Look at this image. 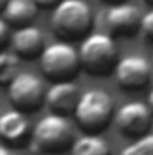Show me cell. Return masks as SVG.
<instances>
[{"instance_id": "6da1fadb", "label": "cell", "mask_w": 153, "mask_h": 155, "mask_svg": "<svg viewBox=\"0 0 153 155\" xmlns=\"http://www.w3.org/2000/svg\"><path fill=\"white\" fill-rule=\"evenodd\" d=\"M94 27V11L86 0H61L52 9L50 29L63 41L86 38Z\"/></svg>"}, {"instance_id": "7a4b0ae2", "label": "cell", "mask_w": 153, "mask_h": 155, "mask_svg": "<svg viewBox=\"0 0 153 155\" xmlns=\"http://www.w3.org/2000/svg\"><path fill=\"white\" fill-rule=\"evenodd\" d=\"M77 52L81 69L96 78H105L114 72L117 61L121 60L115 38L105 33H90L86 38L81 40Z\"/></svg>"}, {"instance_id": "3957f363", "label": "cell", "mask_w": 153, "mask_h": 155, "mask_svg": "<svg viewBox=\"0 0 153 155\" xmlns=\"http://www.w3.org/2000/svg\"><path fill=\"white\" fill-rule=\"evenodd\" d=\"M114 99L103 88H90L81 94L74 110L77 126L90 135H99L114 119Z\"/></svg>"}, {"instance_id": "277c9868", "label": "cell", "mask_w": 153, "mask_h": 155, "mask_svg": "<svg viewBox=\"0 0 153 155\" xmlns=\"http://www.w3.org/2000/svg\"><path fill=\"white\" fill-rule=\"evenodd\" d=\"M31 143L38 153H63L74 143L72 124L65 116L47 114L33 128Z\"/></svg>"}, {"instance_id": "5b68a950", "label": "cell", "mask_w": 153, "mask_h": 155, "mask_svg": "<svg viewBox=\"0 0 153 155\" xmlns=\"http://www.w3.org/2000/svg\"><path fill=\"white\" fill-rule=\"evenodd\" d=\"M40 69L43 76H47L52 83L56 81H72V78L81 71L79 52L70 41L58 40L50 45H45L40 54Z\"/></svg>"}, {"instance_id": "8992f818", "label": "cell", "mask_w": 153, "mask_h": 155, "mask_svg": "<svg viewBox=\"0 0 153 155\" xmlns=\"http://www.w3.org/2000/svg\"><path fill=\"white\" fill-rule=\"evenodd\" d=\"M7 88H9L7 92L9 103L13 105V108L24 114L38 112L45 105L47 88L43 87V81L33 72H18Z\"/></svg>"}, {"instance_id": "52a82bcc", "label": "cell", "mask_w": 153, "mask_h": 155, "mask_svg": "<svg viewBox=\"0 0 153 155\" xmlns=\"http://www.w3.org/2000/svg\"><path fill=\"white\" fill-rule=\"evenodd\" d=\"M114 123L124 137L133 141L150 134L153 124V114L150 112L146 103L128 101L115 112Z\"/></svg>"}, {"instance_id": "ba28073f", "label": "cell", "mask_w": 153, "mask_h": 155, "mask_svg": "<svg viewBox=\"0 0 153 155\" xmlns=\"http://www.w3.org/2000/svg\"><path fill=\"white\" fill-rule=\"evenodd\" d=\"M117 85L126 92H137L148 87L151 81V63L139 54L124 56L117 61L114 71Z\"/></svg>"}, {"instance_id": "9c48e42d", "label": "cell", "mask_w": 153, "mask_h": 155, "mask_svg": "<svg viewBox=\"0 0 153 155\" xmlns=\"http://www.w3.org/2000/svg\"><path fill=\"white\" fill-rule=\"evenodd\" d=\"M141 11L139 7L122 2V4H115L112 7H108L106 15H105V24L106 29L110 33V36L114 38H132L137 33H141Z\"/></svg>"}, {"instance_id": "30bf717a", "label": "cell", "mask_w": 153, "mask_h": 155, "mask_svg": "<svg viewBox=\"0 0 153 155\" xmlns=\"http://www.w3.org/2000/svg\"><path fill=\"white\" fill-rule=\"evenodd\" d=\"M79 97L81 92L74 81H56L45 92V105L49 107L50 114L69 117L74 114Z\"/></svg>"}, {"instance_id": "8fae6325", "label": "cell", "mask_w": 153, "mask_h": 155, "mask_svg": "<svg viewBox=\"0 0 153 155\" xmlns=\"http://www.w3.org/2000/svg\"><path fill=\"white\" fill-rule=\"evenodd\" d=\"M11 49L13 54L18 60H34L40 58V54L45 49V38L41 29L36 25H25V27H18L15 29V33L11 35Z\"/></svg>"}, {"instance_id": "7c38bea8", "label": "cell", "mask_w": 153, "mask_h": 155, "mask_svg": "<svg viewBox=\"0 0 153 155\" xmlns=\"http://www.w3.org/2000/svg\"><path fill=\"white\" fill-rule=\"evenodd\" d=\"M31 137V126L24 112L11 108L0 114V143L13 148L22 146Z\"/></svg>"}, {"instance_id": "4fadbf2b", "label": "cell", "mask_w": 153, "mask_h": 155, "mask_svg": "<svg viewBox=\"0 0 153 155\" xmlns=\"http://www.w3.org/2000/svg\"><path fill=\"white\" fill-rule=\"evenodd\" d=\"M38 15V5L34 0H9L2 11V18L9 27H25L31 25Z\"/></svg>"}, {"instance_id": "5bb4252c", "label": "cell", "mask_w": 153, "mask_h": 155, "mask_svg": "<svg viewBox=\"0 0 153 155\" xmlns=\"http://www.w3.org/2000/svg\"><path fill=\"white\" fill-rule=\"evenodd\" d=\"M70 155H112V150L101 135L85 134L74 139L70 146Z\"/></svg>"}, {"instance_id": "9a60e30c", "label": "cell", "mask_w": 153, "mask_h": 155, "mask_svg": "<svg viewBox=\"0 0 153 155\" xmlns=\"http://www.w3.org/2000/svg\"><path fill=\"white\" fill-rule=\"evenodd\" d=\"M18 74V58L13 52H0V87H9V83Z\"/></svg>"}, {"instance_id": "2e32d148", "label": "cell", "mask_w": 153, "mask_h": 155, "mask_svg": "<svg viewBox=\"0 0 153 155\" xmlns=\"http://www.w3.org/2000/svg\"><path fill=\"white\" fill-rule=\"evenodd\" d=\"M119 155H153V134L133 139L128 146H124Z\"/></svg>"}, {"instance_id": "e0dca14e", "label": "cell", "mask_w": 153, "mask_h": 155, "mask_svg": "<svg viewBox=\"0 0 153 155\" xmlns=\"http://www.w3.org/2000/svg\"><path fill=\"white\" fill-rule=\"evenodd\" d=\"M141 35L153 43V9L146 11L141 18Z\"/></svg>"}, {"instance_id": "ac0fdd59", "label": "cell", "mask_w": 153, "mask_h": 155, "mask_svg": "<svg viewBox=\"0 0 153 155\" xmlns=\"http://www.w3.org/2000/svg\"><path fill=\"white\" fill-rule=\"evenodd\" d=\"M11 41V33H9V25L4 18H0V49H4L7 43Z\"/></svg>"}, {"instance_id": "d6986e66", "label": "cell", "mask_w": 153, "mask_h": 155, "mask_svg": "<svg viewBox=\"0 0 153 155\" xmlns=\"http://www.w3.org/2000/svg\"><path fill=\"white\" fill-rule=\"evenodd\" d=\"M61 0H34V4L38 5V9H54Z\"/></svg>"}, {"instance_id": "ffe728a7", "label": "cell", "mask_w": 153, "mask_h": 155, "mask_svg": "<svg viewBox=\"0 0 153 155\" xmlns=\"http://www.w3.org/2000/svg\"><path fill=\"white\" fill-rule=\"evenodd\" d=\"M0 155H15V153H13V150L9 146H5V144L0 143Z\"/></svg>"}, {"instance_id": "44dd1931", "label": "cell", "mask_w": 153, "mask_h": 155, "mask_svg": "<svg viewBox=\"0 0 153 155\" xmlns=\"http://www.w3.org/2000/svg\"><path fill=\"white\" fill-rule=\"evenodd\" d=\"M146 105H148V108H150V112L153 114V88L150 90V94H148V103H146Z\"/></svg>"}, {"instance_id": "7402d4cb", "label": "cell", "mask_w": 153, "mask_h": 155, "mask_svg": "<svg viewBox=\"0 0 153 155\" xmlns=\"http://www.w3.org/2000/svg\"><path fill=\"white\" fill-rule=\"evenodd\" d=\"M103 2H106V4H110V5H115V4H122V2H126V0H103Z\"/></svg>"}, {"instance_id": "603a6c76", "label": "cell", "mask_w": 153, "mask_h": 155, "mask_svg": "<svg viewBox=\"0 0 153 155\" xmlns=\"http://www.w3.org/2000/svg\"><path fill=\"white\" fill-rule=\"evenodd\" d=\"M9 0H0V13L4 11V7H5V4H7Z\"/></svg>"}, {"instance_id": "cb8c5ba5", "label": "cell", "mask_w": 153, "mask_h": 155, "mask_svg": "<svg viewBox=\"0 0 153 155\" xmlns=\"http://www.w3.org/2000/svg\"><path fill=\"white\" fill-rule=\"evenodd\" d=\"M40 155H63V153H40Z\"/></svg>"}, {"instance_id": "d4e9b609", "label": "cell", "mask_w": 153, "mask_h": 155, "mask_svg": "<svg viewBox=\"0 0 153 155\" xmlns=\"http://www.w3.org/2000/svg\"><path fill=\"white\" fill-rule=\"evenodd\" d=\"M144 2H148V4H151L153 5V0H144Z\"/></svg>"}]
</instances>
